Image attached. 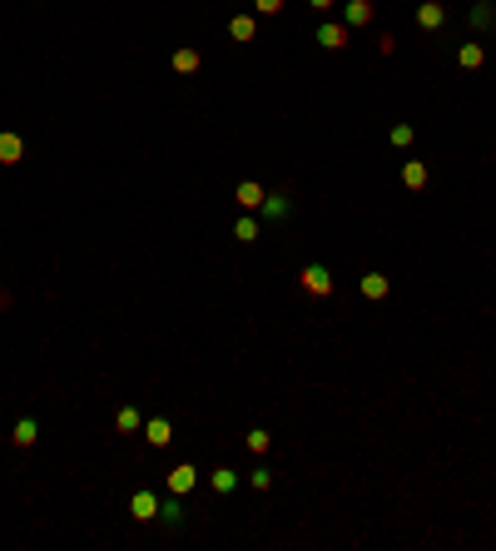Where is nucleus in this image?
<instances>
[{"label": "nucleus", "instance_id": "ddd939ff", "mask_svg": "<svg viewBox=\"0 0 496 551\" xmlns=\"http://www.w3.org/2000/svg\"><path fill=\"white\" fill-rule=\"evenodd\" d=\"M208 487H213L218 497H233V492H238V472H233V467H218V472L208 477Z\"/></svg>", "mask_w": 496, "mask_h": 551}, {"label": "nucleus", "instance_id": "f8f14e48", "mask_svg": "<svg viewBox=\"0 0 496 551\" xmlns=\"http://www.w3.org/2000/svg\"><path fill=\"white\" fill-rule=\"evenodd\" d=\"M114 428H119V433H144V413L129 403V408H119V413H114Z\"/></svg>", "mask_w": 496, "mask_h": 551}, {"label": "nucleus", "instance_id": "1a4fd4ad", "mask_svg": "<svg viewBox=\"0 0 496 551\" xmlns=\"http://www.w3.org/2000/svg\"><path fill=\"white\" fill-rule=\"evenodd\" d=\"M228 35H233L238 45H248V40H258V20H253V15H233V20H228Z\"/></svg>", "mask_w": 496, "mask_h": 551}, {"label": "nucleus", "instance_id": "7ed1b4c3", "mask_svg": "<svg viewBox=\"0 0 496 551\" xmlns=\"http://www.w3.org/2000/svg\"><path fill=\"white\" fill-rule=\"evenodd\" d=\"M313 40H318L323 50H343V45H348V25H338V20H323Z\"/></svg>", "mask_w": 496, "mask_h": 551}, {"label": "nucleus", "instance_id": "a878e982", "mask_svg": "<svg viewBox=\"0 0 496 551\" xmlns=\"http://www.w3.org/2000/svg\"><path fill=\"white\" fill-rule=\"evenodd\" d=\"M308 5H313V10H318V15H328V10H333V5H338V0H308Z\"/></svg>", "mask_w": 496, "mask_h": 551}, {"label": "nucleus", "instance_id": "423d86ee", "mask_svg": "<svg viewBox=\"0 0 496 551\" xmlns=\"http://www.w3.org/2000/svg\"><path fill=\"white\" fill-rule=\"evenodd\" d=\"M457 65H462V70H482V65H487V45H482V40H467V45L457 50Z\"/></svg>", "mask_w": 496, "mask_h": 551}, {"label": "nucleus", "instance_id": "dca6fc26", "mask_svg": "<svg viewBox=\"0 0 496 551\" xmlns=\"http://www.w3.org/2000/svg\"><path fill=\"white\" fill-rule=\"evenodd\" d=\"M35 438H40V423H35V418H20V423H15V433H10L15 447H35Z\"/></svg>", "mask_w": 496, "mask_h": 551}, {"label": "nucleus", "instance_id": "4468645a", "mask_svg": "<svg viewBox=\"0 0 496 551\" xmlns=\"http://www.w3.org/2000/svg\"><path fill=\"white\" fill-rule=\"evenodd\" d=\"M159 522H164V527H179V522H184V502H179L174 492L159 497Z\"/></svg>", "mask_w": 496, "mask_h": 551}, {"label": "nucleus", "instance_id": "4be33fe9", "mask_svg": "<svg viewBox=\"0 0 496 551\" xmlns=\"http://www.w3.org/2000/svg\"><path fill=\"white\" fill-rule=\"evenodd\" d=\"M388 139H393L397 149H407V144L417 139V129H412V124H393V134H388Z\"/></svg>", "mask_w": 496, "mask_h": 551}, {"label": "nucleus", "instance_id": "6ab92c4d", "mask_svg": "<svg viewBox=\"0 0 496 551\" xmlns=\"http://www.w3.org/2000/svg\"><path fill=\"white\" fill-rule=\"evenodd\" d=\"M169 65H174L179 75H194V70H198V50H194V45H184V50H174V60H169Z\"/></svg>", "mask_w": 496, "mask_h": 551}, {"label": "nucleus", "instance_id": "393cba45", "mask_svg": "<svg viewBox=\"0 0 496 551\" xmlns=\"http://www.w3.org/2000/svg\"><path fill=\"white\" fill-rule=\"evenodd\" d=\"M253 10H258V15H278V10H283V0H253Z\"/></svg>", "mask_w": 496, "mask_h": 551}, {"label": "nucleus", "instance_id": "b1692460", "mask_svg": "<svg viewBox=\"0 0 496 551\" xmlns=\"http://www.w3.org/2000/svg\"><path fill=\"white\" fill-rule=\"evenodd\" d=\"M248 452H268V433H263V428H248Z\"/></svg>", "mask_w": 496, "mask_h": 551}, {"label": "nucleus", "instance_id": "6e6552de", "mask_svg": "<svg viewBox=\"0 0 496 551\" xmlns=\"http://www.w3.org/2000/svg\"><path fill=\"white\" fill-rule=\"evenodd\" d=\"M144 442H149V447H169V442H174V428H169L164 418H149V423H144Z\"/></svg>", "mask_w": 496, "mask_h": 551}, {"label": "nucleus", "instance_id": "412c9836", "mask_svg": "<svg viewBox=\"0 0 496 551\" xmlns=\"http://www.w3.org/2000/svg\"><path fill=\"white\" fill-rule=\"evenodd\" d=\"M248 487H253V492H268V487H273V472H268V467H253V472H248Z\"/></svg>", "mask_w": 496, "mask_h": 551}, {"label": "nucleus", "instance_id": "f03ea898", "mask_svg": "<svg viewBox=\"0 0 496 551\" xmlns=\"http://www.w3.org/2000/svg\"><path fill=\"white\" fill-rule=\"evenodd\" d=\"M129 512H134V522H159V497H154L149 487H139V492L129 497Z\"/></svg>", "mask_w": 496, "mask_h": 551}, {"label": "nucleus", "instance_id": "5701e85b", "mask_svg": "<svg viewBox=\"0 0 496 551\" xmlns=\"http://www.w3.org/2000/svg\"><path fill=\"white\" fill-rule=\"evenodd\" d=\"M472 25L482 30V25H496V10L492 5H472Z\"/></svg>", "mask_w": 496, "mask_h": 551}, {"label": "nucleus", "instance_id": "aec40b11", "mask_svg": "<svg viewBox=\"0 0 496 551\" xmlns=\"http://www.w3.org/2000/svg\"><path fill=\"white\" fill-rule=\"evenodd\" d=\"M233 238H238V243H253V238H258V219H238L233 223Z\"/></svg>", "mask_w": 496, "mask_h": 551}, {"label": "nucleus", "instance_id": "9d476101", "mask_svg": "<svg viewBox=\"0 0 496 551\" xmlns=\"http://www.w3.org/2000/svg\"><path fill=\"white\" fill-rule=\"evenodd\" d=\"M233 199H238L243 209H263V199H268V194H263V184H253V179H243V184L233 189Z\"/></svg>", "mask_w": 496, "mask_h": 551}, {"label": "nucleus", "instance_id": "a211bd4d", "mask_svg": "<svg viewBox=\"0 0 496 551\" xmlns=\"http://www.w3.org/2000/svg\"><path fill=\"white\" fill-rule=\"evenodd\" d=\"M402 184H407V189H422V184H427V164H422V159H407V164H402Z\"/></svg>", "mask_w": 496, "mask_h": 551}, {"label": "nucleus", "instance_id": "39448f33", "mask_svg": "<svg viewBox=\"0 0 496 551\" xmlns=\"http://www.w3.org/2000/svg\"><path fill=\"white\" fill-rule=\"evenodd\" d=\"M194 482H198L194 462H179V467L169 472V492H174V497H184V492H194Z\"/></svg>", "mask_w": 496, "mask_h": 551}, {"label": "nucleus", "instance_id": "f3484780", "mask_svg": "<svg viewBox=\"0 0 496 551\" xmlns=\"http://www.w3.org/2000/svg\"><path fill=\"white\" fill-rule=\"evenodd\" d=\"M20 154H25V139L20 134H0V164H20Z\"/></svg>", "mask_w": 496, "mask_h": 551}, {"label": "nucleus", "instance_id": "f257e3e1", "mask_svg": "<svg viewBox=\"0 0 496 551\" xmlns=\"http://www.w3.org/2000/svg\"><path fill=\"white\" fill-rule=\"evenodd\" d=\"M298 278H303V288H308L313 298H333V288H338V283H333V273H328L323 263H308Z\"/></svg>", "mask_w": 496, "mask_h": 551}, {"label": "nucleus", "instance_id": "9b49d317", "mask_svg": "<svg viewBox=\"0 0 496 551\" xmlns=\"http://www.w3.org/2000/svg\"><path fill=\"white\" fill-rule=\"evenodd\" d=\"M388 288H393V283H388L383 273H363V283H358V293H363V298H373V303H378V298H388Z\"/></svg>", "mask_w": 496, "mask_h": 551}, {"label": "nucleus", "instance_id": "0eeeda50", "mask_svg": "<svg viewBox=\"0 0 496 551\" xmlns=\"http://www.w3.org/2000/svg\"><path fill=\"white\" fill-rule=\"evenodd\" d=\"M258 214H263L268 223H278V219H288V214H293V199H288V194H268Z\"/></svg>", "mask_w": 496, "mask_h": 551}, {"label": "nucleus", "instance_id": "20e7f679", "mask_svg": "<svg viewBox=\"0 0 496 551\" xmlns=\"http://www.w3.org/2000/svg\"><path fill=\"white\" fill-rule=\"evenodd\" d=\"M417 25H422V30H442V25H447V5H442V0H422Z\"/></svg>", "mask_w": 496, "mask_h": 551}, {"label": "nucleus", "instance_id": "2eb2a0df", "mask_svg": "<svg viewBox=\"0 0 496 551\" xmlns=\"http://www.w3.org/2000/svg\"><path fill=\"white\" fill-rule=\"evenodd\" d=\"M373 15H378V5H373V0H348V10H343V20H348V25H368Z\"/></svg>", "mask_w": 496, "mask_h": 551}]
</instances>
